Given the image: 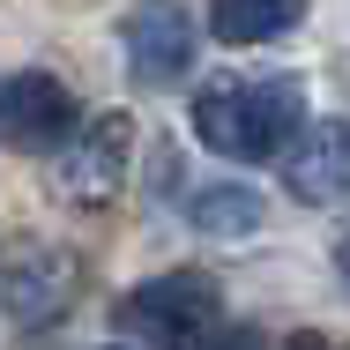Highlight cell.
I'll use <instances>...</instances> for the list:
<instances>
[{
	"instance_id": "6da1fadb",
	"label": "cell",
	"mask_w": 350,
	"mask_h": 350,
	"mask_svg": "<svg viewBox=\"0 0 350 350\" xmlns=\"http://www.w3.org/2000/svg\"><path fill=\"white\" fill-rule=\"evenodd\" d=\"M306 127V97L298 82H216L194 97V135L209 142L216 157H276L283 142Z\"/></svg>"
},
{
	"instance_id": "7a4b0ae2",
	"label": "cell",
	"mask_w": 350,
	"mask_h": 350,
	"mask_svg": "<svg viewBox=\"0 0 350 350\" xmlns=\"http://www.w3.org/2000/svg\"><path fill=\"white\" fill-rule=\"evenodd\" d=\"M216 321H224V291L194 269H172L120 298V336L135 343H209Z\"/></svg>"
},
{
	"instance_id": "3957f363",
	"label": "cell",
	"mask_w": 350,
	"mask_h": 350,
	"mask_svg": "<svg viewBox=\"0 0 350 350\" xmlns=\"http://www.w3.org/2000/svg\"><path fill=\"white\" fill-rule=\"evenodd\" d=\"M75 298H82V261L68 246L23 239L15 261H8V313H15V328H53Z\"/></svg>"
},
{
	"instance_id": "277c9868",
	"label": "cell",
	"mask_w": 350,
	"mask_h": 350,
	"mask_svg": "<svg viewBox=\"0 0 350 350\" xmlns=\"http://www.w3.org/2000/svg\"><path fill=\"white\" fill-rule=\"evenodd\" d=\"M120 45H127V75L142 90H172L194 60V23H187L179 0H142L120 23Z\"/></svg>"
},
{
	"instance_id": "5b68a950",
	"label": "cell",
	"mask_w": 350,
	"mask_h": 350,
	"mask_svg": "<svg viewBox=\"0 0 350 350\" xmlns=\"http://www.w3.org/2000/svg\"><path fill=\"white\" fill-rule=\"evenodd\" d=\"M75 97L60 75H8L0 82V142L8 149H60V142L75 135Z\"/></svg>"
},
{
	"instance_id": "8992f818",
	"label": "cell",
	"mask_w": 350,
	"mask_h": 350,
	"mask_svg": "<svg viewBox=\"0 0 350 350\" xmlns=\"http://www.w3.org/2000/svg\"><path fill=\"white\" fill-rule=\"evenodd\" d=\"M82 127V120H75ZM75 149L60 157V187H68V202H112L120 194V179H127V149H135V120L127 112H97V127H82L68 135Z\"/></svg>"
},
{
	"instance_id": "52a82bcc",
	"label": "cell",
	"mask_w": 350,
	"mask_h": 350,
	"mask_svg": "<svg viewBox=\"0 0 350 350\" xmlns=\"http://www.w3.org/2000/svg\"><path fill=\"white\" fill-rule=\"evenodd\" d=\"M283 149H291V157H283L291 194H298V202H336V187L350 179V127L343 120H313L306 135H291Z\"/></svg>"
},
{
	"instance_id": "ba28073f",
	"label": "cell",
	"mask_w": 350,
	"mask_h": 350,
	"mask_svg": "<svg viewBox=\"0 0 350 350\" xmlns=\"http://www.w3.org/2000/svg\"><path fill=\"white\" fill-rule=\"evenodd\" d=\"M306 0H209V38L216 45H269L298 30Z\"/></svg>"
},
{
	"instance_id": "9c48e42d",
	"label": "cell",
	"mask_w": 350,
	"mask_h": 350,
	"mask_svg": "<svg viewBox=\"0 0 350 350\" xmlns=\"http://www.w3.org/2000/svg\"><path fill=\"white\" fill-rule=\"evenodd\" d=\"M187 216H194V231H216V239H246V231L261 224V202H254L246 187H202V194L187 202Z\"/></svg>"
},
{
	"instance_id": "30bf717a",
	"label": "cell",
	"mask_w": 350,
	"mask_h": 350,
	"mask_svg": "<svg viewBox=\"0 0 350 350\" xmlns=\"http://www.w3.org/2000/svg\"><path fill=\"white\" fill-rule=\"evenodd\" d=\"M336 269H343V276H350V239H343V246H336Z\"/></svg>"
}]
</instances>
